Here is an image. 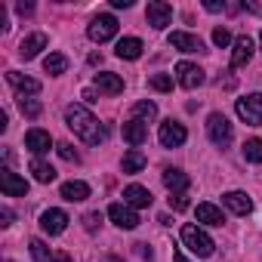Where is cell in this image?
Returning <instances> with one entry per match:
<instances>
[{"label":"cell","mask_w":262,"mask_h":262,"mask_svg":"<svg viewBox=\"0 0 262 262\" xmlns=\"http://www.w3.org/2000/svg\"><path fill=\"white\" fill-rule=\"evenodd\" d=\"M176 80H179V86H185V90H198L207 77H204V68H198V65H191V62H179V65H176Z\"/></svg>","instance_id":"cell-8"},{"label":"cell","mask_w":262,"mask_h":262,"mask_svg":"<svg viewBox=\"0 0 262 262\" xmlns=\"http://www.w3.org/2000/svg\"><path fill=\"white\" fill-rule=\"evenodd\" d=\"M86 34H90L93 43H105V40H111V37L117 34V19L108 16V13H102V16H96V19L90 22Z\"/></svg>","instance_id":"cell-4"},{"label":"cell","mask_w":262,"mask_h":262,"mask_svg":"<svg viewBox=\"0 0 262 262\" xmlns=\"http://www.w3.org/2000/svg\"><path fill=\"white\" fill-rule=\"evenodd\" d=\"M65 123L74 136H80L86 145H99L105 142V126L83 108V105H68L65 108Z\"/></svg>","instance_id":"cell-1"},{"label":"cell","mask_w":262,"mask_h":262,"mask_svg":"<svg viewBox=\"0 0 262 262\" xmlns=\"http://www.w3.org/2000/svg\"><path fill=\"white\" fill-rule=\"evenodd\" d=\"M188 182H191V179H188L182 170H176V167H167V170H164V185L170 188V194H185Z\"/></svg>","instance_id":"cell-19"},{"label":"cell","mask_w":262,"mask_h":262,"mask_svg":"<svg viewBox=\"0 0 262 262\" xmlns=\"http://www.w3.org/2000/svg\"><path fill=\"white\" fill-rule=\"evenodd\" d=\"M111 7L114 10H126V7H133V0H111Z\"/></svg>","instance_id":"cell-38"},{"label":"cell","mask_w":262,"mask_h":262,"mask_svg":"<svg viewBox=\"0 0 262 262\" xmlns=\"http://www.w3.org/2000/svg\"><path fill=\"white\" fill-rule=\"evenodd\" d=\"M43 47H47V34H28V37L19 43V56H22V59H34Z\"/></svg>","instance_id":"cell-23"},{"label":"cell","mask_w":262,"mask_h":262,"mask_svg":"<svg viewBox=\"0 0 262 262\" xmlns=\"http://www.w3.org/2000/svg\"><path fill=\"white\" fill-rule=\"evenodd\" d=\"M50 262H71V256H68V253H53Z\"/></svg>","instance_id":"cell-41"},{"label":"cell","mask_w":262,"mask_h":262,"mask_svg":"<svg viewBox=\"0 0 262 262\" xmlns=\"http://www.w3.org/2000/svg\"><path fill=\"white\" fill-rule=\"evenodd\" d=\"M142 40L139 37H123V40H117V56L120 59H126V62H133V59H139L142 56Z\"/></svg>","instance_id":"cell-22"},{"label":"cell","mask_w":262,"mask_h":262,"mask_svg":"<svg viewBox=\"0 0 262 262\" xmlns=\"http://www.w3.org/2000/svg\"><path fill=\"white\" fill-rule=\"evenodd\" d=\"M40 228H43L47 234H62V231L68 228V213H65V210H47V213L40 216Z\"/></svg>","instance_id":"cell-13"},{"label":"cell","mask_w":262,"mask_h":262,"mask_svg":"<svg viewBox=\"0 0 262 262\" xmlns=\"http://www.w3.org/2000/svg\"><path fill=\"white\" fill-rule=\"evenodd\" d=\"M43 71H47V74H53V77H59V74H65V71H68V59H65L62 53H50V56L43 59Z\"/></svg>","instance_id":"cell-26"},{"label":"cell","mask_w":262,"mask_h":262,"mask_svg":"<svg viewBox=\"0 0 262 262\" xmlns=\"http://www.w3.org/2000/svg\"><path fill=\"white\" fill-rule=\"evenodd\" d=\"M170 47H173V50H179V53H201V50H204L201 37L185 34V31H173V34H170Z\"/></svg>","instance_id":"cell-14"},{"label":"cell","mask_w":262,"mask_h":262,"mask_svg":"<svg viewBox=\"0 0 262 262\" xmlns=\"http://www.w3.org/2000/svg\"><path fill=\"white\" fill-rule=\"evenodd\" d=\"M28 247H31V256H34L37 262H50V259H53V250H50V247H47V244H43L40 237H34V241H31Z\"/></svg>","instance_id":"cell-29"},{"label":"cell","mask_w":262,"mask_h":262,"mask_svg":"<svg viewBox=\"0 0 262 262\" xmlns=\"http://www.w3.org/2000/svg\"><path fill=\"white\" fill-rule=\"evenodd\" d=\"M108 219H111L117 228H126V231L139 225V213L129 207V204H111V207H108Z\"/></svg>","instance_id":"cell-7"},{"label":"cell","mask_w":262,"mask_h":262,"mask_svg":"<svg viewBox=\"0 0 262 262\" xmlns=\"http://www.w3.org/2000/svg\"><path fill=\"white\" fill-rule=\"evenodd\" d=\"M4 262H13V259H4Z\"/></svg>","instance_id":"cell-43"},{"label":"cell","mask_w":262,"mask_h":262,"mask_svg":"<svg viewBox=\"0 0 262 262\" xmlns=\"http://www.w3.org/2000/svg\"><path fill=\"white\" fill-rule=\"evenodd\" d=\"M120 167H123V173H142V167H145V155L139 151V148H129L126 155H123V161H120Z\"/></svg>","instance_id":"cell-24"},{"label":"cell","mask_w":262,"mask_h":262,"mask_svg":"<svg viewBox=\"0 0 262 262\" xmlns=\"http://www.w3.org/2000/svg\"><path fill=\"white\" fill-rule=\"evenodd\" d=\"M182 244L194 253V256H201V259H207V256H213V237L204 231V228H198V225H182Z\"/></svg>","instance_id":"cell-2"},{"label":"cell","mask_w":262,"mask_h":262,"mask_svg":"<svg viewBox=\"0 0 262 262\" xmlns=\"http://www.w3.org/2000/svg\"><path fill=\"white\" fill-rule=\"evenodd\" d=\"M19 108H22V114H25V117H37V114H40V102L25 99V96H19Z\"/></svg>","instance_id":"cell-32"},{"label":"cell","mask_w":262,"mask_h":262,"mask_svg":"<svg viewBox=\"0 0 262 262\" xmlns=\"http://www.w3.org/2000/svg\"><path fill=\"white\" fill-rule=\"evenodd\" d=\"M151 191L148 188H142V185H126L123 188V204H129V207H151Z\"/></svg>","instance_id":"cell-15"},{"label":"cell","mask_w":262,"mask_h":262,"mask_svg":"<svg viewBox=\"0 0 262 262\" xmlns=\"http://www.w3.org/2000/svg\"><path fill=\"white\" fill-rule=\"evenodd\" d=\"M25 145H28V151L31 155H47L50 148H53V139H50V133H47V129H28V133H25Z\"/></svg>","instance_id":"cell-12"},{"label":"cell","mask_w":262,"mask_h":262,"mask_svg":"<svg viewBox=\"0 0 262 262\" xmlns=\"http://www.w3.org/2000/svg\"><path fill=\"white\" fill-rule=\"evenodd\" d=\"M222 204H225L231 213H237V216H247V213L253 210V201H250L244 191H228V194H222Z\"/></svg>","instance_id":"cell-20"},{"label":"cell","mask_w":262,"mask_h":262,"mask_svg":"<svg viewBox=\"0 0 262 262\" xmlns=\"http://www.w3.org/2000/svg\"><path fill=\"white\" fill-rule=\"evenodd\" d=\"M204 7H207L210 13H219V10H222V4H216V0H207V4H204Z\"/></svg>","instance_id":"cell-42"},{"label":"cell","mask_w":262,"mask_h":262,"mask_svg":"<svg viewBox=\"0 0 262 262\" xmlns=\"http://www.w3.org/2000/svg\"><path fill=\"white\" fill-rule=\"evenodd\" d=\"M83 102H90V105H93V102H99V96H96V90H83Z\"/></svg>","instance_id":"cell-39"},{"label":"cell","mask_w":262,"mask_h":262,"mask_svg":"<svg viewBox=\"0 0 262 262\" xmlns=\"http://www.w3.org/2000/svg\"><path fill=\"white\" fill-rule=\"evenodd\" d=\"M99 222H102V213H86V216H83V228H86V231H96Z\"/></svg>","instance_id":"cell-36"},{"label":"cell","mask_w":262,"mask_h":262,"mask_svg":"<svg viewBox=\"0 0 262 262\" xmlns=\"http://www.w3.org/2000/svg\"><path fill=\"white\" fill-rule=\"evenodd\" d=\"M56 151H59V158H62V161H68V164H77V161H80V155H77V151H74V145H68V142H62Z\"/></svg>","instance_id":"cell-33"},{"label":"cell","mask_w":262,"mask_h":262,"mask_svg":"<svg viewBox=\"0 0 262 262\" xmlns=\"http://www.w3.org/2000/svg\"><path fill=\"white\" fill-rule=\"evenodd\" d=\"M7 83L19 93V96H37L40 93V80L22 74V71H7Z\"/></svg>","instance_id":"cell-11"},{"label":"cell","mask_w":262,"mask_h":262,"mask_svg":"<svg viewBox=\"0 0 262 262\" xmlns=\"http://www.w3.org/2000/svg\"><path fill=\"white\" fill-rule=\"evenodd\" d=\"M167 201H170V210H176V213L179 210H188V198L185 194H170Z\"/></svg>","instance_id":"cell-35"},{"label":"cell","mask_w":262,"mask_h":262,"mask_svg":"<svg viewBox=\"0 0 262 262\" xmlns=\"http://www.w3.org/2000/svg\"><path fill=\"white\" fill-rule=\"evenodd\" d=\"M133 114H136V120H151L158 114V105L155 102H136L133 105Z\"/></svg>","instance_id":"cell-30"},{"label":"cell","mask_w":262,"mask_h":262,"mask_svg":"<svg viewBox=\"0 0 262 262\" xmlns=\"http://www.w3.org/2000/svg\"><path fill=\"white\" fill-rule=\"evenodd\" d=\"M31 173H34V179H37V182H43V185H50V182L56 179V170H53L47 161H40V158H34V161H31Z\"/></svg>","instance_id":"cell-27"},{"label":"cell","mask_w":262,"mask_h":262,"mask_svg":"<svg viewBox=\"0 0 262 262\" xmlns=\"http://www.w3.org/2000/svg\"><path fill=\"white\" fill-rule=\"evenodd\" d=\"M0 219H4V222H0L4 228H7V225H13V210H10V207H4V210H0Z\"/></svg>","instance_id":"cell-37"},{"label":"cell","mask_w":262,"mask_h":262,"mask_svg":"<svg viewBox=\"0 0 262 262\" xmlns=\"http://www.w3.org/2000/svg\"><path fill=\"white\" fill-rule=\"evenodd\" d=\"M0 191L10 194V198H22V194H28V182L19 179L10 167H4V170H0Z\"/></svg>","instance_id":"cell-10"},{"label":"cell","mask_w":262,"mask_h":262,"mask_svg":"<svg viewBox=\"0 0 262 262\" xmlns=\"http://www.w3.org/2000/svg\"><path fill=\"white\" fill-rule=\"evenodd\" d=\"M198 222H204V225H222L225 216H222V210L213 207V204H198Z\"/></svg>","instance_id":"cell-25"},{"label":"cell","mask_w":262,"mask_h":262,"mask_svg":"<svg viewBox=\"0 0 262 262\" xmlns=\"http://www.w3.org/2000/svg\"><path fill=\"white\" fill-rule=\"evenodd\" d=\"M145 16H148V25L161 31V28H167V25H170V19H173V7H170V4H164V0H151L148 10H145Z\"/></svg>","instance_id":"cell-9"},{"label":"cell","mask_w":262,"mask_h":262,"mask_svg":"<svg viewBox=\"0 0 262 262\" xmlns=\"http://www.w3.org/2000/svg\"><path fill=\"white\" fill-rule=\"evenodd\" d=\"M259 37H262V34H259Z\"/></svg>","instance_id":"cell-44"},{"label":"cell","mask_w":262,"mask_h":262,"mask_svg":"<svg viewBox=\"0 0 262 262\" xmlns=\"http://www.w3.org/2000/svg\"><path fill=\"white\" fill-rule=\"evenodd\" d=\"M213 43H216V47H228V43H231L228 28H216V31H213Z\"/></svg>","instance_id":"cell-34"},{"label":"cell","mask_w":262,"mask_h":262,"mask_svg":"<svg viewBox=\"0 0 262 262\" xmlns=\"http://www.w3.org/2000/svg\"><path fill=\"white\" fill-rule=\"evenodd\" d=\"M123 139H126L129 145H133V148H139V145L148 139L145 123H142V120H136V117H133V120H126V123H123Z\"/></svg>","instance_id":"cell-18"},{"label":"cell","mask_w":262,"mask_h":262,"mask_svg":"<svg viewBox=\"0 0 262 262\" xmlns=\"http://www.w3.org/2000/svg\"><path fill=\"white\" fill-rule=\"evenodd\" d=\"M148 83H151V90H158V93H170V90H173V77H170V74H155Z\"/></svg>","instance_id":"cell-31"},{"label":"cell","mask_w":262,"mask_h":262,"mask_svg":"<svg viewBox=\"0 0 262 262\" xmlns=\"http://www.w3.org/2000/svg\"><path fill=\"white\" fill-rule=\"evenodd\" d=\"M207 136H210L213 145H228L231 142V123H228L225 114L216 111V114L207 117Z\"/></svg>","instance_id":"cell-5"},{"label":"cell","mask_w":262,"mask_h":262,"mask_svg":"<svg viewBox=\"0 0 262 262\" xmlns=\"http://www.w3.org/2000/svg\"><path fill=\"white\" fill-rule=\"evenodd\" d=\"M62 198H65L68 204H80V201H86V198H90V185H86V182H80V179H71V182H65V185H62Z\"/></svg>","instance_id":"cell-21"},{"label":"cell","mask_w":262,"mask_h":262,"mask_svg":"<svg viewBox=\"0 0 262 262\" xmlns=\"http://www.w3.org/2000/svg\"><path fill=\"white\" fill-rule=\"evenodd\" d=\"M241 151H244V161H250V164H262V139H247Z\"/></svg>","instance_id":"cell-28"},{"label":"cell","mask_w":262,"mask_h":262,"mask_svg":"<svg viewBox=\"0 0 262 262\" xmlns=\"http://www.w3.org/2000/svg\"><path fill=\"white\" fill-rule=\"evenodd\" d=\"M237 117L250 126H259L262 123V93H250L237 99Z\"/></svg>","instance_id":"cell-3"},{"label":"cell","mask_w":262,"mask_h":262,"mask_svg":"<svg viewBox=\"0 0 262 262\" xmlns=\"http://www.w3.org/2000/svg\"><path fill=\"white\" fill-rule=\"evenodd\" d=\"M16 10H19V13H22V16H28V13H34V4H19V7H16Z\"/></svg>","instance_id":"cell-40"},{"label":"cell","mask_w":262,"mask_h":262,"mask_svg":"<svg viewBox=\"0 0 262 262\" xmlns=\"http://www.w3.org/2000/svg\"><path fill=\"white\" fill-rule=\"evenodd\" d=\"M250 59H253V37H250V34H241V37L234 40L231 65H234V68H241V65H247Z\"/></svg>","instance_id":"cell-16"},{"label":"cell","mask_w":262,"mask_h":262,"mask_svg":"<svg viewBox=\"0 0 262 262\" xmlns=\"http://www.w3.org/2000/svg\"><path fill=\"white\" fill-rule=\"evenodd\" d=\"M96 90L99 93H105V96H120L123 93V80L117 77V74H111V71H102V74H96Z\"/></svg>","instance_id":"cell-17"},{"label":"cell","mask_w":262,"mask_h":262,"mask_svg":"<svg viewBox=\"0 0 262 262\" xmlns=\"http://www.w3.org/2000/svg\"><path fill=\"white\" fill-rule=\"evenodd\" d=\"M158 139H161L164 148H179V145L188 139V133H185V126H182L179 120H164L161 129H158Z\"/></svg>","instance_id":"cell-6"}]
</instances>
